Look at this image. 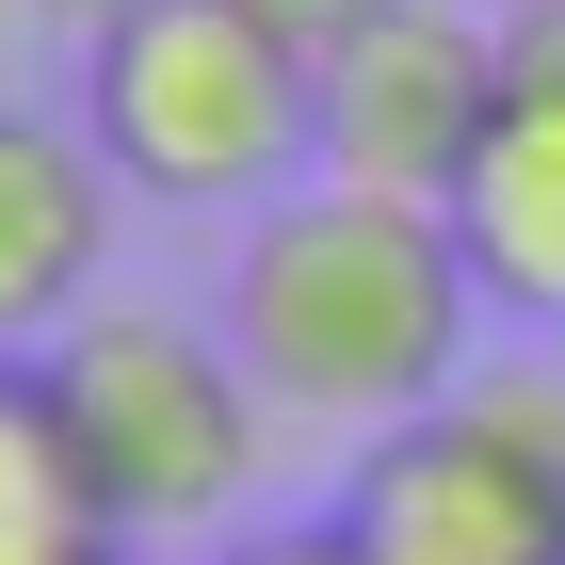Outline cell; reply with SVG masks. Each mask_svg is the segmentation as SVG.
<instances>
[{"mask_svg":"<svg viewBox=\"0 0 565 565\" xmlns=\"http://www.w3.org/2000/svg\"><path fill=\"white\" fill-rule=\"evenodd\" d=\"M469 243L420 194H355V178H291L275 211H243L226 243V355L259 372V404L291 420L388 436L420 404L469 388Z\"/></svg>","mask_w":565,"mask_h":565,"instance_id":"1","label":"cell"},{"mask_svg":"<svg viewBox=\"0 0 565 565\" xmlns=\"http://www.w3.org/2000/svg\"><path fill=\"white\" fill-rule=\"evenodd\" d=\"M82 130L162 211H275L291 178H323L307 49L275 17H243V0H146V17H114L82 49Z\"/></svg>","mask_w":565,"mask_h":565,"instance_id":"2","label":"cell"},{"mask_svg":"<svg viewBox=\"0 0 565 565\" xmlns=\"http://www.w3.org/2000/svg\"><path fill=\"white\" fill-rule=\"evenodd\" d=\"M49 404L82 436L114 533H211L243 518L259 484V372L226 355V323H178V307H82L49 340Z\"/></svg>","mask_w":565,"mask_h":565,"instance_id":"3","label":"cell"},{"mask_svg":"<svg viewBox=\"0 0 565 565\" xmlns=\"http://www.w3.org/2000/svg\"><path fill=\"white\" fill-rule=\"evenodd\" d=\"M307 97H323V178L452 211V178L484 162V130H501V97H518V82H501V17L388 0L372 33H340L323 65H307Z\"/></svg>","mask_w":565,"mask_h":565,"instance_id":"4","label":"cell"},{"mask_svg":"<svg viewBox=\"0 0 565 565\" xmlns=\"http://www.w3.org/2000/svg\"><path fill=\"white\" fill-rule=\"evenodd\" d=\"M340 518L372 533V565H565V469L518 452L452 388V404H420V420H388L355 452Z\"/></svg>","mask_w":565,"mask_h":565,"instance_id":"5","label":"cell"},{"mask_svg":"<svg viewBox=\"0 0 565 565\" xmlns=\"http://www.w3.org/2000/svg\"><path fill=\"white\" fill-rule=\"evenodd\" d=\"M114 194L130 178L97 162L82 114H17L0 97V355H49L114 275Z\"/></svg>","mask_w":565,"mask_h":565,"instance_id":"6","label":"cell"},{"mask_svg":"<svg viewBox=\"0 0 565 565\" xmlns=\"http://www.w3.org/2000/svg\"><path fill=\"white\" fill-rule=\"evenodd\" d=\"M452 243H469V291L501 323H565V97H501L484 162L452 178Z\"/></svg>","mask_w":565,"mask_h":565,"instance_id":"7","label":"cell"},{"mask_svg":"<svg viewBox=\"0 0 565 565\" xmlns=\"http://www.w3.org/2000/svg\"><path fill=\"white\" fill-rule=\"evenodd\" d=\"M114 501H97L82 436L49 404V355H0V565H114Z\"/></svg>","mask_w":565,"mask_h":565,"instance_id":"8","label":"cell"},{"mask_svg":"<svg viewBox=\"0 0 565 565\" xmlns=\"http://www.w3.org/2000/svg\"><path fill=\"white\" fill-rule=\"evenodd\" d=\"M469 404L518 436V452H550V469H565V372H550V355H518V372H469Z\"/></svg>","mask_w":565,"mask_h":565,"instance_id":"9","label":"cell"},{"mask_svg":"<svg viewBox=\"0 0 565 565\" xmlns=\"http://www.w3.org/2000/svg\"><path fill=\"white\" fill-rule=\"evenodd\" d=\"M501 82L565 97V0H501Z\"/></svg>","mask_w":565,"mask_h":565,"instance_id":"10","label":"cell"},{"mask_svg":"<svg viewBox=\"0 0 565 565\" xmlns=\"http://www.w3.org/2000/svg\"><path fill=\"white\" fill-rule=\"evenodd\" d=\"M226 565H372V533L355 518H291V533H243Z\"/></svg>","mask_w":565,"mask_h":565,"instance_id":"11","label":"cell"},{"mask_svg":"<svg viewBox=\"0 0 565 565\" xmlns=\"http://www.w3.org/2000/svg\"><path fill=\"white\" fill-rule=\"evenodd\" d=\"M243 17H275V33H291L307 65H323V49H340V33H372V17H388V0H243Z\"/></svg>","mask_w":565,"mask_h":565,"instance_id":"12","label":"cell"},{"mask_svg":"<svg viewBox=\"0 0 565 565\" xmlns=\"http://www.w3.org/2000/svg\"><path fill=\"white\" fill-rule=\"evenodd\" d=\"M0 17H33V33H82V49H97L114 17H146V0H0Z\"/></svg>","mask_w":565,"mask_h":565,"instance_id":"13","label":"cell"},{"mask_svg":"<svg viewBox=\"0 0 565 565\" xmlns=\"http://www.w3.org/2000/svg\"><path fill=\"white\" fill-rule=\"evenodd\" d=\"M114 565H130V550H114Z\"/></svg>","mask_w":565,"mask_h":565,"instance_id":"14","label":"cell"}]
</instances>
